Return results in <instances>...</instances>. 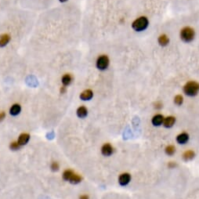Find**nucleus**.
I'll use <instances>...</instances> for the list:
<instances>
[{"instance_id":"f257e3e1","label":"nucleus","mask_w":199,"mask_h":199,"mask_svg":"<svg viewBox=\"0 0 199 199\" xmlns=\"http://www.w3.org/2000/svg\"><path fill=\"white\" fill-rule=\"evenodd\" d=\"M199 91V83L195 81H190L183 86V92L188 97H195Z\"/></svg>"},{"instance_id":"f03ea898","label":"nucleus","mask_w":199,"mask_h":199,"mask_svg":"<svg viewBox=\"0 0 199 199\" xmlns=\"http://www.w3.org/2000/svg\"><path fill=\"white\" fill-rule=\"evenodd\" d=\"M149 21L146 16H140L135 20L132 24V28L136 31H142L148 27Z\"/></svg>"},{"instance_id":"7ed1b4c3","label":"nucleus","mask_w":199,"mask_h":199,"mask_svg":"<svg viewBox=\"0 0 199 199\" xmlns=\"http://www.w3.org/2000/svg\"><path fill=\"white\" fill-rule=\"evenodd\" d=\"M195 32L191 27H185L180 31V39L184 43H191L195 38Z\"/></svg>"},{"instance_id":"20e7f679","label":"nucleus","mask_w":199,"mask_h":199,"mask_svg":"<svg viewBox=\"0 0 199 199\" xmlns=\"http://www.w3.org/2000/svg\"><path fill=\"white\" fill-rule=\"evenodd\" d=\"M110 64V60L107 55H100L99 56L96 62V66L100 71H105L108 67Z\"/></svg>"},{"instance_id":"39448f33","label":"nucleus","mask_w":199,"mask_h":199,"mask_svg":"<svg viewBox=\"0 0 199 199\" xmlns=\"http://www.w3.org/2000/svg\"><path fill=\"white\" fill-rule=\"evenodd\" d=\"M131 181V175L128 173H122L118 177V183L121 186H126Z\"/></svg>"},{"instance_id":"423d86ee","label":"nucleus","mask_w":199,"mask_h":199,"mask_svg":"<svg viewBox=\"0 0 199 199\" xmlns=\"http://www.w3.org/2000/svg\"><path fill=\"white\" fill-rule=\"evenodd\" d=\"M114 152V148L111 145L107 143V144H104L101 147V153L104 156H111L112 154Z\"/></svg>"},{"instance_id":"0eeeda50","label":"nucleus","mask_w":199,"mask_h":199,"mask_svg":"<svg viewBox=\"0 0 199 199\" xmlns=\"http://www.w3.org/2000/svg\"><path fill=\"white\" fill-rule=\"evenodd\" d=\"M11 37L9 34H2L0 35V48H4L10 43Z\"/></svg>"},{"instance_id":"6e6552de","label":"nucleus","mask_w":199,"mask_h":199,"mask_svg":"<svg viewBox=\"0 0 199 199\" xmlns=\"http://www.w3.org/2000/svg\"><path fill=\"white\" fill-rule=\"evenodd\" d=\"M94 97V92L92 91L91 90H85L83 92H82L80 94L79 97L83 101H87V100H90Z\"/></svg>"},{"instance_id":"1a4fd4ad","label":"nucleus","mask_w":199,"mask_h":199,"mask_svg":"<svg viewBox=\"0 0 199 199\" xmlns=\"http://www.w3.org/2000/svg\"><path fill=\"white\" fill-rule=\"evenodd\" d=\"M29 140H30V135L28 134V133H22L19 136L17 142L20 146L22 147L26 145L29 142Z\"/></svg>"},{"instance_id":"9d476101","label":"nucleus","mask_w":199,"mask_h":199,"mask_svg":"<svg viewBox=\"0 0 199 199\" xmlns=\"http://www.w3.org/2000/svg\"><path fill=\"white\" fill-rule=\"evenodd\" d=\"M189 140V135L187 132H182L177 136V141L180 144H185Z\"/></svg>"},{"instance_id":"9b49d317","label":"nucleus","mask_w":199,"mask_h":199,"mask_svg":"<svg viewBox=\"0 0 199 199\" xmlns=\"http://www.w3.org/2000/svg\"><path fill=\"white\" fill-rule=\"evenodd\" d=\"M164 118V116H163L162 114H158L153 117L152 120H151V122H152V124L154 125V126H159L163 124Z\"/></svg>"},{"instance_id":"f8f14e48","label":"nucleus","mask_w":199,"mask_h":199,"mask_svg":"<svg viewBox=\"0 0 199 199\" xmlns=\"http://www.w3.org/2000/svg\"><path fill=\"white\" fill-rule=\"evenodd\" d=\"M21 111V106L19 104H14L10 108V114L12 116H17Z\"/></svg>"},{"instance_id":"ddd939ff","label":"nucleus","mask_w":199,"mask_h":199,"mask_svg":"<svg viewBox=\"0 0 199 199\" xmlns=\"http://www.w3.org/2000/svg\"><path fill=\"white\" fill-rule=\"evenodd\" d=\"M175 122H176V118L173 116H169V117L164 118L162 125L165 128H171L175 124Z\"/></svg>"},{"instance_id":"4468645a","label":"nucleus","mask_w":199,"mask_h":199,"mask_svg":"<svg viewBox=\"0 0 199 199\" xmlns=\"http://www.w3.org/2000/svg\"><path fill=\"white\" fill-rule=\"evenodd\" d=\"M72 80H73V78H72L71 74H64L61 78V82H62L64 86H68V85H71Z\"/></svg>"},{"instance_id":"2eb2a0df","label":"nucleus","mask_w":199,"mask_h":199,"mask_svg":"<svg viewBox=\"0 0 199 199\" xmlns=\"http://www.w3.org/2000/svg\"><path fill=\"white\" fill-rule=\"evenodd\" d=\"M77 116L80 118H85L88 115V109L85 106H81L77 109L76 111Z\"/></svg>"},{"instance_id":"dca6fc26","label":"nucleus","mask_w":199,"mask_h":199,"mask_svg":"<svg viewBox=\"0 0 199 199\" xmlns=\"http://www.w3.org/2000/svg\"><path fill=\"white\" fill-rule=\"evenodd\" d=\"M195 153L194 152L193 150H188L187 151H185L183 154V159L185 162H188V161H191L195 158Z\"/></svg>"},{"instance_id":"f3484780","label":"nucleus","mask_w":199,"mask_h":199,"mask_svg":"<svg viewBox=\"0 0 199 199\" xmlns=\"http://www.w3.org/2000/svg\"><path fill=\"white\" fill-rule=\"evenodd\" d=\"M158 41H159V43L160 46H166L169 43V39L166 35H162L159 37Z\"/></svg>"},{"instance_id":"a211bd4d","label":"nucleus","mask_w":199,"mask_h":199,"mask_svg":"<svg viewBox=\"0 0 199 199\" xmlns=\"http://www.w3.org/2000/svg\"><path fill=\"white\" fill-rule=\"evenodd\" d=\"M82 180V178L80 177L79 175L74 173L73 175H72L71 178H70L68 182H70V183H72V184H78V183H81Z\"/></svg>"},{"instance_id":"6ab92c4d","label":"nucleus","mask_w":199,"mask_h":199,"mask_svg":"<svg viewBox=\"0 0 199 199\" xmlns=\"http://www.w3.org/2000/svg\"><path fill=\"white\" fill-rule=\"evenodd\" d=\"M165 154L167 155H169V156H172L176 152V147H175L173 145H169L167 146L165 149Z\"/></svg>"},{"instance_id":"aec40b11","label":"nucleus","mask_w":199,"mask_h":199,"mask_svg":"<svg viewBox=\"0 0 199 199\" xmlns=\"http://www.w3.org/2000/svg\"><path fill=\"white\" fill-rule=\"evenodd\" d=\"M74 172L71 169H67L65 170L63 173V179L65 181H69L70 178L71 177V176L73 175Z\"/></svg>"},{"instance_id":"412c9836","label":"nucleus","mask_w":199,"mask_h":199,"mask_svg":"<svg viewBox=\"0 0 199 199\" xmlns=\"http://www.w3.org/2000/svg\"><path fill=\"white\" fill-rule=\"evenodd\" d=\"M20 147H21V146H20V145L19 144L18 142H17V141H14V142L10 143V150H20Z\"/></svg>"},{"instance_id":"4be33fe9","label":"nucleus","mask_w":199,"mask_h":199,"mask_svg":"<svg viewBox=\"0 0 199 199\" xmlns=\"http://www.w3.org/2000/svg\"><path fill=\"white\" fill-rule=\"evenodd\" d=\"M183 96L177 95V96H176V97H175V98H174V103L176 104H177V105H178V106L181 105V104H183Z\"/></svg>"},{"instance_id":"5701e85b","label":"nucleus","mask_w":199,"mask_h":199,"mask_svg":"<svg viewBox=\"0 0 199 199\" xmlns=\"http://www.w3.org/2000/svg\"><path fill=\"white\" fill-rule=\"evenodd\" d=\"M50 168L53 171H57L59 169L60 165L59 164H58V162H52V164H51Z\"/></svg>"},{"instance_id":"b1692460","label":"nucleus","mask_w":199,"mask_h":199,"mask_svg":"<svg viewBox=\"0 0 199 199\" xmlns=\"http://www.w3.org/2000/svg\"><path fill=\"white\" fill-rule=\"evenodd\" d=\"M177 166V164L176 162H169L168 163V167H169V169H175Z\"/></svg>"},{"instance_id":"393cba45","label":"nucleus","mask_w":199,"mask_h":199,"mask_svg":"<svg viewBox=\"0 0 199 199\" xmlns=\"http://www.w3.org/2000/svg\"><path fill=\"white\" fill-rule=\"evenodd\" d=\"M154 108H156V109H161V108H162V103L160 101H157L154 103Z\"/></svg>"},{"instance_id":"a878e982","label":"nucleus","mask_w":199,"mask_h":199,"mask_svg":"<svg viewBox=\"0 0 199 199\" xmlns=\"http://www.w3.org/2000/svg\"><path fill=\"white\" fill-rule=\"evenodd\" d=\"M66 92H67V87L62 85L61 87V89H60V93H61V94H66Z\"/></svg>"},{"instance_id":"bb28decb","label":"nucleus","mask_w":199,"mask_h":199,"mask_svg":"<svg viewBox=\"0 0 199 199\" xmlns=\"http://www.w3.org/2000/svg\"><path fill=\"white\" fill-rule=\"evenodd\" d=\"M6 118V113L4 111H0V122L4 120Z\"/></svg>"},{"instance_id":"cd10ccee","label":"nucleus","mask_w":199,"mask_h":199,"mask_svg":"<svg viewBox=\"0 0 199 199\" xmlns=\"http://www.w3.org/2000/svg\"><path fill=\"white\" fill-rule=\"evenodd\" d=\"M79 199H90V198H89L87 195H82L80 196Z\"/></svg>"},{"instance_id":"c85d7f7f","label":"nucleus","mask_w":199,"mask_h":199,"mask_svg":"<svg viewBox=\"0 0 199 199\" xmlns=\"http://www.w3.org/2000/svg\"><path fill=\"white\" fill-rule=\"evenodd\" d=\"M60 2H62V3H63V2H67V1H68V0H59Z\"/></svg>"}]
</instances>
